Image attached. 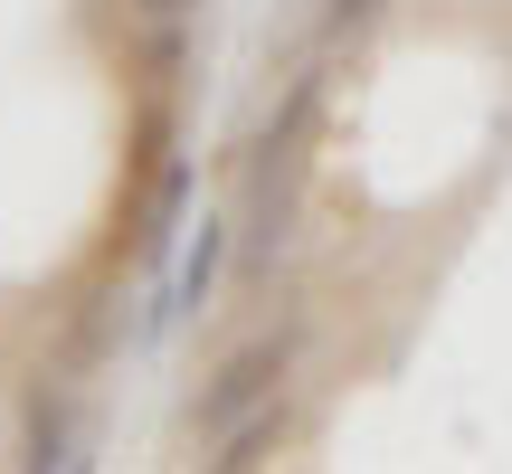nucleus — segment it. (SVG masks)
<instances>
[{
  "label": "nucleus",
  "mask_w": 512,
  "mask_h": 474,
  "mask_svg": "<svg viewBox=\"0 0 512 474\" xmlns=\"http://www.w3.org/2000/svg\"><path fill=\"white\" fill-rule=\"evenodd\" d=\"M370 10H380V0H323V38H342V29H361Z\"/></svg>",
  "instance_id": "obj_6"
},
{
  "label": "nucleus",
  "mask_w": 512,
  "mask_h": 474,
  "mask_svg": "<svg viewBox=\"0 0 512 474\" xmlns=\"http://www.w3.org/2000/svg\"><path fill=\"white\" fill-rule=\"evenodd\" d=\"M294 380V323L285 332H256V342H238L219 370L200 380V399H190V427L200 437H228L238 418H256V408H275Z\"/></svg>",
  "instance_id": "obj_1"
},
{
  "label": "nucleus",
  "mask_w": 512,
  "mask_h": 474,
  "mask_svg": "<svg viewBox=\"0 0 512 474\" xmlns=\"http://www.w3.org/2000/svg\"><path fill=\"white\" fill-rule=\"evenodd\" d=\"M275 446H285V399L256 408V418H238L228 437H209V456H200V465H209V474H247V465H266Z\"/></svg>",
  "instance_id": "obj_3"
},
{
  "label": "nucleus",
  "mask_w": 512,
  "mask_h": 474,
  "mask_svg": "<svg viewBox=\"0 0 512 474\" xmlns=\"http://www.w3.org/2000/svg\"><path fill=\"white\" fill-rule=\"evenodd\" d=\"M228 247H238V219H200V228H190V247H181V275H171V304H162V323H181V313H209V294H219V266H228Z\"/></svg>",
  "instance_id": "obj_2"
},
{
  "label": "nucleus",
  "mask_w": 512,
  "mask_h": 474,
  "mask_svg": "<svg viewBox=\"0 0 512 474\" xmlns=\"http://www.w3.org/2000/svg\"><path fill=\"white\" fill-rule=\"evenodd\" d=\"M133 10H143V19H162V29H171V19H190L200 0H133Z\"/></svg>",
  "instance_id": "obj_7"
},
{
  "label": "nucleus",
  "mask_w": 512,
  "mask_h": 474,
  "mask_svg": "<svg viewBox=\"0 0 512 474\" xmlns=\"http://www.w3.org/2000/svg\"><path fill=\"white\" fill-rule=\"evenodd\" d=\"M19 465H38V474H57V465H76V456H67V418H57L48 399L29 408V456H19Z\"/></svg>",
  "instance_id": "obj_5"
},
{
  "label": "nucleus",
  "mask_w": 512,
  "mask_h": 474,
  "mask_svg": "<svg viewBox=\"0 0 512 474\" xmlns=\"http://www.w3.org/2000/svg\"><path fill=\"white\" fill-rule=\"evenodd\" d=\"M181 200H190V171H181V162H162V171H152V190H143V219H133V247H143V256H162V247H171V228H181Z\"/></svg>",
  "instance_id": "obj_4"
}]
</instances>
